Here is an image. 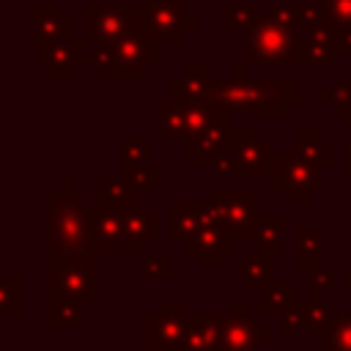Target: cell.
I'll return each mask as SVG.
<instances>
[{"label":"cell","instance_id":"6da1fadb","mask_svg":"<svg viewBox=\"0 0 351 351\" xmlns=\"http://www.w3.org/2000/svg\"><path fill=\"white\" fill-rule=\"evenodd\" d=\"M44 236L47 252L96 258V203L74 186L69 176L58 181L55 189H47L44 200Z\"/></svg>","mask_w":351,"mask_h":351},{"label":"cell","instance_id":"7a4b0ae2","mask_svg":"<svg viewBox=\"0 0 351 351\" xmlns=\"http://www.w3.org/2000/svg\"><path fill=\"white\" fill-rule=\"evenodd\" d=\"M214 101L225 112H244L252 118H282L288 104H307L310 93L291 77H247V63L233 66L230 77H219Z\"/></svg>","mask_w":351,"mask_h":351},{"label":"cell","instance_id":"3957f363","mask_svg":"<svg viewBox=\"0 0 351 351\" xmlns=\"http://www.w3.org/2000/svg\"><path fill=\"white\" fill-rule=\"evenodd\" d=\"M159 38L148 30H134L121 38L93 44V71L99 80H143L151 66L159 63Z\"/></svg>","mask_w":351,"mask_h":351},{"label":"cell","instance_id":"277c9868","mask_svg":"<svg viewBox=\"0 0 351 351\" xmlns=\"http://www.w3.org/2000/svg\"><path fill=\"white\" fill-rule=\"evenodd\" d=\"M302 44L304 38L296 36L293 27L277 25L266 16L258 19L255 27L247 30L244 49L247 66H302Z\"/></svg>","mask_w":351,"mask_h":351},{"label":"cell","instance_id":"5b68a950","mask_svg":"<svg viewBox=\"0 0 351 351\" xmlns=\"http://www.w3.org/2000/svg\"><path fill=\"white\" fill-rule=\"evenodd\" d=\"M134 30H145L143 3H85L82 5V38L88 47L121 38Z\"/></svg>","mask_w":351,"mask_h":351},{"label":"cell","instance_id":"8992f818","mask_svg":"<svg viewBox=\"0 0 351 351\" xmlns=\"http://www.w3.org/2000/svg\"><path fill=\"white\" fill-rule=\"evenodd\" d=\"M47 291H60L82 304H93L99 299V271L96 258H80V255H58L47 252L44 263Z\"/></svg>","mask_w":351,"mask_h":351},{"label":"cell","instance_id":"52a82bcc","mask_svg":"<svg viewBox=\"0 0 351 351\" xmlns=\"http://www.w3.org/2000/svg\"><path fill=\"white\" fill-rule=\"evenodd\" d=\"M324 167L302 159L296 151L280 154L274 151L271 170H269V186L282 195L285 203H307L310 195L324 189Z\"/></svg>","mask_w":351,"mask_h":351},{"label":"cell","instance_id":"ba28073f","mask_svg":"<svg viewBox=\"0 0 351 351\" xmlns=\"http://www.w3.org/2000/svg\"><path fill=\"white\" fill-rule=\"evenodd\" d=\"M206 206L217 225L233 233L239 241L252 236V228L261 214V195L258 189H211Z\"/></svg>","mask_w":351,"mask_h":351},{"label":"cell","instance_id":"9c48e42d","mask_svg":"<svg viewBox=\"0 0 351 351\" xmlns=\"http://www.w3.org/2000/svg\"><path fill=\"white\" fill-rule=\"evenodd\" d=\"M186 329H189V313L184 302H159L156 313L145 315V348L184 351Z\"/></svg>","mask_w":351,"mask_h":351},{"label":"cell","instance_id":"30bf717a","mask_svg":"<svg viewBox=\"0 0 351 351\" xmlns=\"http://www.w3.org/2000/svg\"><path fill=\"white\" fill-rule=\"evenodd\" d=\"M228 148L236 159V178H269L274 145L255 126H236Z\"/></svg>","mask_w":351,"mask_h":351},{"label":"cell","instance_id":"8fae6325","mask_svg":"<svg viewBox=\"0 0 351 351\" xmlns=\"http://www.w3.org/2000/svg\"><path fill=\"white\" fill-rule=\"evenodd\" d=\"M145 30L159 41H184L197 27V16L186 11V0H143Z\"/></svg>","mask_w":351,"mask_h":351},{"label":"cell","instance_id":"7c38bea8","mask_svg":"<svg viewBox=\"0 0 351 351\" xmlns=\"http://www.w3.org/2000/svg\"><path fill=\"white\" fill-rule=\"evenodd\" d=\"M145 250H148V244L137 241L126 230L123 214L96 203V252H104V255H140Z\"/></svg>","mask_w":351,"mask_h":351},{"label":"cell","instance_id":"4fadbf2b","mask_svg":"<svg viewBox=\"0 0 351 351\" xmlns=\"http://www.w3.org/2000/svg\"><path fill=\"white\" fill-rule=\"evenodd\" d=\"M63 38H74V19L60 11L58 3H36L33 5V63L44 58V52Z\"/></svg>","mask_w":351,"mask_h":351},{"label":"cell","instance_id":"5bb4252c","mask_svg":"<svg viewBox=\"0 0 351 351\" xmlns=\"http://www.w3.org/2000/svg\"><path fill=\"white\" fill-rule=\"evenodd\" d=\"M261 324L258 313H252L244 302H236L230 315H222V351H258Z\"/></svg>","mask_w":351,"mask_h":351},{"label":"cell","instance_id":"9a60e30c","mask_svg":"<svg viewBox=\"0 0 351 351\" xmlns=\"http://www.w3.org/2000/svg\"><path fill=\"white\" fill-rule=\"evenodd\" d=\"M236 236L228 233L222 225H206L186 241H181L184 252L195 258L197 266H219L225 255L236 252Z\"/></svg>","mask_w":351,"mask_h":351},{"label":"cell","instance_id":"2e32d148","mask_svg":"<svg viewBox=\"0 0 351 351\" xmlns=\"http://www.w3.org/2000/svg\"><path fill=\"white\" fill-rule=\"evenodd\" d=\"M217 88H219V77H214L206 63H189L178 77L170 80V99L184 107L197 101H214Z\"/></svg>","mask_w":351,"mask_h":351},{"label":"cell","instance_id":"e0dca14e","mask_svg":"<svg viewBox=\"0 0 351 351\" xmlns=\"http://www.w3.org/2000/svg\"><path fill=\"white\" fill-rule=\"evenodd\" d=\"M90 63H93V55H90V47L85 44V38L55 41L38 60V66L44 69V74L49 80H69L77 66H90Z\"/></svg>","mask_w":351,"mask_h":351},{"label":"cell","instance_id":"ac0fdd59","mask_svg":"<svg viewBox=\"0 0 351 351\" xmlns=\"http://www.w3.org/2000/svg\"><path fill=\"white\" fill-rule=\"evenodd\" d=\"M233 129H236V118H233V112H219L192 143H186L184 145V151L186 154H192L195 156V162L200 165V167H208V162L228 145V140H230V134H233Z\"/></svg>","mask_w":351,"mask_h":351},{"label":"cell","instance_id":"d6986e66","mask_svg":"<svg viewBox=\"0 0 351 351\" xmlns=\"http://www.w3.org/2000/svg\"><path fill=\"white\" fill-rule=\"evenodd\" d=\"M206 225H217L206 200L203 203H195V200L170 203V239L173 241H186L189 236H195Z\"/></svg>","mask_w":351,"mask_h":351},{"label":"cell","instance_id":"ffe728a7","mask_svg":"<svg viewBox=\"0 0 351 351\" xmlns=\"http://www.w3.org/2000/svg\"><path fill=\"white\" fill-rule=\"evenodd\" d=\"M44 324L49 329H82L85 326V310L82 302L60 293V291H47L44 288Z\"/></svg>","mask_w":351,"mask_h":351},{"label":"cell","instance_id":"44dd1931","mask_svg":"<svg viewBox=\"0 0 351 351\" xmlns=\"http://www.w3.org/2000/svg\"><path fill=\"white\" fill-rule=\"evenodd\" d=\"M184 351H222V315L189 313Z\"/></svg>","mask_w":351,"mask_h":351},{"label":"cell","instance_id":"7402d4cb","mask_svg":"<svg viewBox=\"0 0 351 351\" xmlns=\"http://www.w3.org/2000/svg\"><path fill=\"white\" fill-rule=\"evenodd\" d=\"M299 293L282 280V277H269L261 288H258V315L261 318H271V315H282L285 310H291L293 304H299Z\"/></svg>","mask_w":351,"mask_h":351},{"label":"cell","instance_id":"603a6c76","mask_svg":"<svg viewBox=\"0 0 351 351\" xmlns=\"http://www.w3.org/2000/svg\"><path fill=\"white\" fill-rule=\"evenodd\" d=\"M293 151L302 159H307V162H313L318 167L335 165V143L329 137H324V132L318 126H299L296 129V145H293Z\"/></svg>","mask_w":351,"mask_h":351},{"label":"cell","instance_id":"cb8c5ba5","mask_svg":"<svg viewBox=\"0 0 351 351\" xmlns=\"http://www.w3.org/2000/svg\"><path fill=\"white\" fill-rule=\"evenodd\" d=\"M258 250H266L271 255H282L288 250L285 241V217L280 214H258V222L252 228V236Z\"/></svg>","mask_w":351,"mask_h":351},{"label":"cell","instance_id":"d4e9b609","mask_svg":"<svg viewBox=\"0 0 351 351\" xmlns=\"http://www.w3.org/2000/svg\"><path fill=\"white\" fill-rule=\"evenodd\" d=\"M96 203L107 206L118 214H126L134 206V189L126 178H110V176H99L96 178Z\"/></svg>","mask_w":351,"mask_h":351},{"label":"cell","instance_id":"484cf974","mask_svg":"<svg viewBox=\"0 0 351 351\" xmlns=\"http://www.w3.org/2000/svg\"><path fill=\"white\" fill-rule=\"evenodd\" d=\"M233 277L241 280L247 291H258L271 277V252H266V250L247 252V258L233 266Z\"/></svg>","mask_w":351,"mask_h":351},{"label":"cell","instance_id":"4316f807","mask_svg":"<svg viewBox=\"0 0 351 351\" xmlns=\"http://www.w3.org/2000/svg\"><path fill=\"white\" fill-rule=\"evenodd\" d=\"M123 222H126V230H129L137 241H143V244L156 241V239H159V233H162L159 217H156V214H151V211H148V206H145V203H140V200H134V206L123 214Z\"/></svg>","mask_w":351,"mask_h":351},{"label":"cell","instance_id":"83f0119b","mask_svg":"<svg viewBox=\"0 0 351 351\" xmlns=\"http://www.w3.org/2000/svg\"><path fill=\"white\" fill-rule=\"evenodd\" d=\"M293 250H296V261L302 266H318L324 263V230L315 225H302L296 228L293 236Z\"/></svg>","mask_w":351,"mask_h":351},{"label":"cell","instance_id":"f1b7e54d","mask_svg":"<svg viewBox=\"0 0 351 351\" xmlns=\"http://www.w3.org/2000/svg\"><path fill=\"white\" fill-rule=\"evenodd\" d=\"M263 16L258 3H244V0H233V3H222L219 5V25L225 30H250L258 25V19Z\"/></svg>","mask_w":351,"mask_h":351},{"label":"cell","instance_id":"f546056e","mask_svg":"<svg viewBox=\"0 0 351 351\" xmlns=\"http://www.w3.org/2000/svg\"><path fill=\"white\" fill-rule=\"evenodd\" d=\"M302 315H304V329H307V337L313 343H321V337L326 335L329 324H332V307L324 296H307V302H302Z\"/></svg>","mask_w":351,"mask_h":351},{"label":"cell","instance_id":"4dcf8cb0","mask_svg":"<svg viewBox=\"0 0 351 351\" xmlns=\"http://www.w3.org/2000/svg\"><path fill=\"white\" fill-rule=\"evenodd\" d=\"M184 123H186V107L167 99L156 107V137L162 143L167 140H176L184 134Z\"/></svg>","mask_w":351,"mask_h":351},{"label":"cell","instance_id":"1f68e13d","mask_svg":"<svg viewBox=\"0 0 351 351\" xmlns=\"http://www.w3.org/2000/svg\"><path fill=\"white\" fill-rule=\"evenodd\" d=\"M219 112H225L217 101H197V104H186V123H184V134H181V140H184V145L186 143H192Z\"/></svg>","mask_w":351,"mask_h":351},{"label":"cell","instance_id":"d6a6232c","mask_svg":"<svg viewBox=\"0 0 351 351\" xmlns=\"http://www.w3.org/2000/svg\"><path fill=\"white\" fill-rule=\"evenodd\" d=\"M121 178L132 184L134 192H156L159 189V167L154 162H123Z\"/></svg>","mask_w":351,"mask_h":351},{"label":"cell","instance_id":"836d02e7","mask_svg":"<svg viewBox=\"0 0 351 351\" xmlns=\"http://www.w3.org/2000/svg\"><path fill=\"white\" fill-rule=\"evenodd\" d=\"M132 277H145V280H170V277H173V255H170V252L148 255L143 263H134V266H132Z\"/></svg>","mask_w":351,"mask_h":351},{"label":"cell","instance_id":"e575fe53","mask_svg":"<svg viewBox=\"0 0 351 351\" xmlns=\"http://www.w3.org/2000/svg\"><path fill=\"white\" fill-rule=\"evenodd\" d=\"M324 351H351V315H335L321 337Z\"/></svg>","mask_w":351,"mask_h":351},{"label":"cell","instance_id":"d590c367","mask_svg":"<svg viewBox=\"0 0 351 351\" xmlns=\"http://www.w3.org/2000/svg\"><path fill=\"white\" fill-rule=\"evenodd\" d=\"M321 101L329 104L337 118H346L351 112V77H343L332 82L326 90H321Z\"/></svg>","mask_w":351,"mask_h":351},{"label":"cell","instance_id":"8d00e7d4","mask_svg":"<svg viewBox=\"0 0 351 351\" xmlns=\"http://www.w3.org/2000/svg\"><path fill=\"white\" fill-rule=\"evenodd\" d=\"M337 58V49L324 44V41H315V38H307L304 36V44H302V66H313V69H329Z\"/></svg>","mask_w":351,"mask_h":351},{"label":"cell","instance_id":"74e56055","mask_svg":"<svg viewBox=\"0 0 351 351\" xmlns=\"http://www.w3.org/2000/svg\"><path fill=\"white\" fill-rule=\"evenodd\" d=\"M22 313V277H0V315Z\"/></svg>","mask_w":351,"mask_h":351},{"label":"cell","instance_id":"f35d334b","mask_svg":"<svg viewBox=\"0 0 351 351\" xmlns=\"http://www.w3.org/2000/svg\"><path fill=\"white\" fill-rule=\"evenodd\" d=\"M266 19L277 22V25H285V27H302V3H271L266 11H263Z\"/></svg>","mask_w":351,"mask_h":351},{"label":"cell","instance_id":"ab89813d","mask_svg":"<svg viewBox=\"0 0 351 351\" xmlns=\"http://www.w3.org/2000/svg\"><path fill=\"white\" fill-rule=\"evenodd\" d=\"M335 285H337V277H335V271L326 269L324 263L307 269V293H313V296H324V293L335 291Z\"/></svg>","mask_w":351,"mask_h":351},{"label":"cell","instance_id":"60d3db41","mask_svg":"<svg viewBox=\"0 0 351 351\" xmlns=\"http://www.w3.org/2000/svg\"><path fill=\"white\" fill-rule=\"evenodd\" d=\"M318 5L324 8V16H326L335 27L351 25V0H321Z\"/></svg>","mask_w":351,"mask_h":351},{"label":"cell","instance_id":"b9f144b4","mask_svg":"<svg viewBox=\"0 0 351 351\" xmlns=\"http://www.w3.org/2000/svg\"><path fill=\"white\" fill-rule=\"evenodd\" d=\"M282 340L285 343H293L296 337H299V332L304 329V315H302V302L299 304H293L291 310H285L282 315Z\"/></svg>","mask_w":351,"mask_h":351},{"label":"cell","instance_id":"7bdbcfd3","mask_svg":"<svg viewBox=\"0 0 351 351\" xmlns=\"http://www.w3.org/2000/svg\"><path fill=\"white\" fill-rule=\"evenodd\" d=\"M208 170H211L214 178H236V159H233L228 145L208 162Z\"/></svg>","mask_w":351,"mask_h":351},{"label":"cell","instance_id":"ee69618b","mask_svg":"<svg viewBox=\"0 0 351 351\" xmlns=\"http://www.w3.org/2000/svg\"><path fill=\"white\" fill-rule=\"evenodd\" d=\"M121 159L123 162H145L148 159V143L140 140V137L123 140L121 143Z\"/></svg>","mask_w":351,"mask_h":351},{"label":"cell","instance_id":"f6af8a7d","mask_svg":"<svg viewBox=\"0 0 351 351\" xmlns=\"http://www.w3.org/2000/svg\"><path fill=\"white\" fill-rule=\"evenodd\" d=\"M337 52H346V55H351V25H346V27H337Z\"/></svg>","mask_w":351,"mask_h":351},{"label":"cell","instance_id":"bcb514c9","mask_svg":"<svg viewBox=\"0 0 351 351\" xmlns=\"http://www.w3.org/2000/svg\"><path fill=\"white\" fill-rule=\"evenodd\" d=\"M346 156L351 159V118H346Z\"/></svg>","mask_w":351,"mask_h":351},{"label":"cell","instance_id":"7dc6e473","mask_svg":"<svg viewBox=\"0 0 351 351\" xmlns=\"http://www.w3.org/2000/svg\"><path fill=\"white\" fill-rule=\"evenodd\" d=\"M266 340H271V326L261 324V343H266Z\"/></svg>","mask_w":351,"mask_h":351},{"label":"cell","instance_id":"c3c4849f","mask_svg":"<svg viewBox=\"0 0 351 351\" xmlns=\"http://www.w3.org/2000/svg\"><path fill=\"white\" fill-rule=\"evenodd\" d=\"M346 293H348V299H351V263L346 266Z\"/></svg>","mask_w":351,"mask_h":351},{"label":"cell","instance_id":"681fc988","mask_svg":"<svg viewBox=\"0 0 351 351\" xmlns=\"http://www.w3.org/2000/svg\"><path fill=\"white\" fill-rule=\"evenodd\" d=\"M346 176L351 178V159H348V156H346Z\"/></svg>","mask_w":351,"mask_h":351},{"label":"cell","instance_id":"f907efd6","mask_svg":"<svg viewBox=\"0 0 351 351\" xmlns=\"http://www.w3.org/2000/svg\"><path fill=\"white\" fill-rule=\"evenodd\" d=\"M346 118H351V112H348V115H346ZM346 118H343V121H346Z\"/></svg>","mask_w":351,"mask_h":351},{"label":"cell","instance_id":"816d5d0a","mask_svg":"<svg viewBox=\"0 0 351 351\" xmlns=\"http://www.w3.org/2000/svg\"><path fill=\"white\" fill-rule=\"evenodd\" d=\"M315 3H321V0H315Z\"/></svg>","mask_w":351,"mask_h":351},{"label":"cell","instance_id":"f5cc1de1","mask_svg":"<svg viewBox=\"0 0 351 351\" xmlns=\"http://www.w3.org/2000/svg\"><path fill=\"white\" fill-rule=\"evenodd\" d=\"M145 351H151V348H145Z\"/></svg>","mask_w":351,"mask_h":351}]
</instances>
